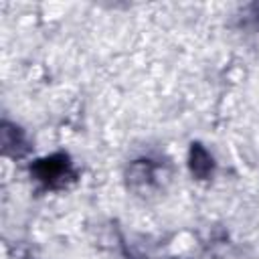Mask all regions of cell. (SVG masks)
Masks as SVG:
<instances>
[{"mask_svg": "<svg viewBox=\"0 0 259 259\" xmlns=\"http://www.w3.org/2000/svg\"><path fill=\"white\" fill-rule=\"evenodd\" d=\"M30 176L47 190H61L77 178L73 160L65 152L42 156L30 164Z\"/></svg>", "mask_w": 259, "mask_h": 259, "instance_id": "obj_1", "label": "cell"}, {"mask_svg": "<svg viewBox=\"0 0 259 259\" xmlns=\"http://www.w3.org/2000/svg\"><path fill=\"white\" fill-rule=\"evenodd\" d=\"M166 166L162 160L152 156H142L134 162H130L125 178L127 186L138 194H152L158 188H162V182L166 178Z\"/></svg>", "mask_w": 259, "mask_h": 259, "instance_id": "obj_2", "label": "cell"}, {"mask_svg": "<svg viewBox=\"0 0 259 259\" xmlns=\"http://www.w3.org/2000/svg\"><path fill=\"white\" fill-rule=\"evenodd\" d=\"M0 142H2V152L10 158H22L28 152V138L22 127L16 123L4 121L0 130Z\"/></svg>", "mask_w": 259, "mask_h": 259, "instance_id": "obj_3", "label": "cell"}, {"mask_svg": "<svg viewBox=\"0 0 259 259\" xmlns=\"http://www.w3.org/2000/svg\"><path fill=\"white\" fill-rule=\"evenodd\" d=\"M188 168H190V174L194 178H198V180H208L214 174V158L200 142H192L190 144Z\"/></svg>", "mask_w": 259, "mask_h": 259, "instance_id": "obj_4", "label": "cell"}, {"mask_svg": "<svg viewBox=\"0 0 259 259\" xmlns=\"http://www.w3.org/2000/svg\"><path fill=\"white\" fill-rule=\"evenodd\" d=\"M257 16H259V6H257Z\"/></svg>", "mask_w": 259, "mask_h": 259, "instance_id": "obj_5", "label": "cell"}]
</instances>
